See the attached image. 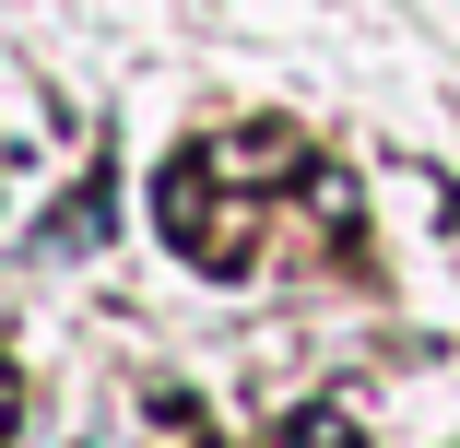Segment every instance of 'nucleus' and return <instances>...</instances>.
<instances>
[{"mask_svg": "<svg viewBox=\"0 0 460 448\" xmlns=\"http://www.w3.org/2000/svg\"><path fill=\"white\" fill-rule=\"evenodd\" d=\"M307 213H319L331 236H354V177H342V165H319V177H307Z\"/></svg>", "mask_w": 460, "mask_h": 448, "instance_id": "nucleus-3", "label": "nucleus"}, {"mask_svg": "<svg viewBox=\"0 0 460 448\" xmlns=\"http://www.w3.org/2000/svg\"><path fill=\"white\" fill-rule=\"evenodd\" d=\"M307 448H354V413H307Z\"/></svg>", "mask_w": 460, "mask_h": 448, "instance_id": "nucleus-5", "label": "nucleus"}, {"mask_svg": "<svg viewBox=\"0 0 460 448\" xmlns=\"http://www.w3.org/2000/svg\"><path fill=\"white\" fill-rule=\"evenodd\" d=\"M13 425H24V378H13V354H0V448H13Z\"/></svg>", "mask_w": 460, "mask_h": 448, "instance_id": "nucleus-4", "label": "nucleus"}, {"mask_svg": "<svg viewBox=\"0 0 460 448\" xmlns=\"http://www.w3.org/2000/svg\"><path fill=\"white\" fill-rule=\"evenodd\" d=\"M95 236H107V189H83L71 213H48V236H36V248H48V259H83Z\"/></svg>", "mask_w": 460, "mask_h": 448, "instance_id": "nucleus-2", "label": "nucleus"}, {"mask_svg": "<svg viewBox=\"0 0 460 448\" xmlns=\"http://www.w3.org/2000/svg\"><path fill=\"white\" fill-rule=\"evenodd\" d=\"M296 165H307V142H284V130H248L213 154V177H296Z\"/></svg>", "mask_w": 460, "mask_h": 448, "instance_id": "nucleus-1", "label": "nucleus"}]
</instances>
